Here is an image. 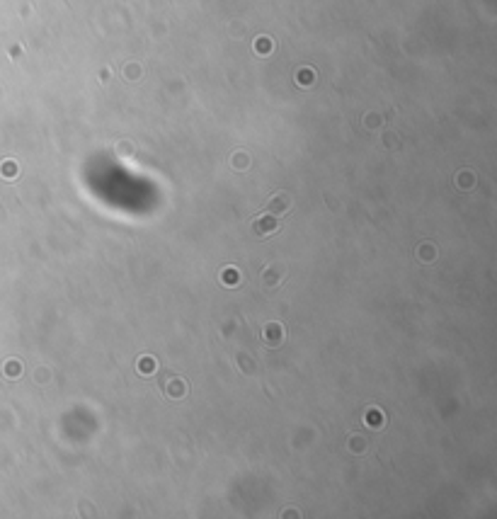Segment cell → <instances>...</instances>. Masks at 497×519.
<instances>
[{
  "label": "cell",
  "instance_id": "1",
  "mask_svg": "<svg viewBox=\"0 0 497 519\" xmlns=\"http://www.w3.org/2000/svg\"><path fill=\"white\" fill-rule=\"evenodd\" d=\"M277 228H279V221L274 218V214H265V216L255 218V223H252V231L260 238H269L272 233H277Z\"/></svg>",
  "mask_w": 497,
  "mask_h": 519
},
{
  "label": "cell",
  "instance_id": "2",
  "mask_svg": "<svg viewBox=\"0 0 497 519\" xmlns=\"http://www.w3.org/2000/svg\"><path fill=\"white\" fill-rule=\"evenodd\" d=\"M284 337H286V330L279 323H267L265 330H262V342L269 345V347H279L284 342Z\"/></svg>",
  "mask_w": 497,
  "mask_h": 519
},
{
  "label": "cell",
  "instance_id": "3",
  "mask_svg": "<svg viewBox=\"0 0 497 519\" xmlns=\"http://www.w3.org/2000/svg\"><path fill=\"white\" fill-rule=\"evenodd\" d=\"M289 206H291V196L286 192H277L269 199V214H284Z\"/></svg>",
  "mask_w": 497,
  "mask_h": 519
},
{
  "label": "cell",
  "instance_id": "4",
  "mask_svg": "<svg viewBox=\"0 0 497 519\" xmlns=\"http://www.w3.org/2000/svg\"><path fill=\"white\" fill-rule=\"evenodd\" d=\"M262 284H265V286H269V289H274V286L284 284V272H279L277 267H267V269L262 272Z\"/></svg>",
  "mask_w": 497,
  "mask_h": 519
},
{
  "label": "cell",
  "instance_id": "5",
  "mask_svg": "<svg viewBox=\"0 0 497 519\" xmlns=\"http://www.w3.org/2000/svg\"><path fill=\"white\" fill-rule=\"evenodd\" d=\"M187 390H189V386H187L182 379H177V376L170 379V381L165 384V395H170V398H182Z\"/></svg>",
  "mask_w": 497,
  "mask_h": 519
},
{
  "label": "cell",
  "instance_id": "6",
  "mask_svg": "<svg viewBox=\"0 0 497 519\" xmlns=\"http://www.w3.org/2000/svg\"><path fill=\"white\" fill-rule=\"evenodd\" d=\"M221 281H223L226 286H235V284H240V272H238L235 267H226V269L221 272Z\"/></svg>",
  "mask_w": 497,
  "mask_h": 519
},
{
  "label": "cell",
  "instance_id": "7",
  "mask_svg": "<svg viewBox=\"0 0 497 519\" xmlns=\"http://www.w3.org/2000/svg\"><path fill=\"white\" fill-rule=\"evenodd\" d=\"M155 367H158V362H155L153 357H143L141 362H139V371H141V376H150V374L155 371Z\"/></svg>",
  "mask_w": 497,
  "mask_h": 519
},
{
  "label": "cell",
  "instance_id": "8",
  "mask_svg": "<svg viewBox=\"0 0 497 519\" xmlns=\"http://www.w3.org/2000/svg\"><path fill=\"white\" fill-rule=\"evenodd\" d=\"M456 185H458V187H463V190H468V187H473V173H468V170H463L461 175H456Z\"/></svg>",
  "mask_w": 497,
  "mask_h": 519
},
{
  "label": "cell",
  "instance_id": "9",
  "mask_svg": "<svg viewBox=\"0 0 497 519\" xmlns=\"http://www.w3.org/2000/svg\"><path fill=\"white\" fill-rule=\"evenodd\" d=\"M248 165H250V158H248L245 153H235V155H233V168H235V170H245Z\"/></svg>",
  "mask_w": 497,
  "mask_h": 519
},
{
  "label": "cell",
  "instance_id": "10",
  "mask_svg": "<svg viewBox=\"0 0 497 519\" xmlns=\"http://www.w3.org/2000/svg\"><path fill=\"white\" fill-rule=\"evenodd\" d=\"M20 371H22L20 362H7V364H5V376H7V379H17Z\"/></svg>",
  "mask_w": 497,
  "mask_h": 519
},
{
  "label": "cell",
  "instance_id": "11",
  "mask_svg": "<svg viewBox=\"0 0 497 519\" xmlns=\"http://www.w3.org/2000/svg\"><path fill=\"white\" fill-rule=\"evenodd\" d=\"M417 258L422 260V262H432V260H434V248H432V245H425L422 250L417 248Z\"/></svg>",
  "mask_w": 497,
  "mask_h": 519
},
{
  "label": "cell",
  "instance_id": "12",
  "mask_svg": "<svg viewBox=\"0 0 497 519\" xmlns=\"http://www.w3.org/2000/svg\"><path fill=\"white\" fill-rule=\"evenodd\" d=\"M364 447H366V442H364V439H361V442H359L356 437L350 439V449H352V454H361V452H364Z\"/></svg>",
  "mask_w": 497,
  "mask_h": 519
}]
</instances>
